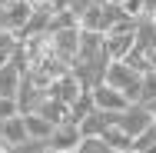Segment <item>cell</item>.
<instances>
[{
	"mask_svg": "<svg viewBox=\"0 0 156 153\" xmlns=\"http://www.w3.org/2000/svg\"><path fill=\"white\" fill-rule=\"evenodd\" d=\"M80 30H87V33H103L106 30V24H103V3H93L80 17Z\"/></svg>",
	"mask_w": 156,
	"mask_h": 153,
	"instance_id": "14",
	"label": "cell"
},
{
	"mask_svg": "<svg viewBox=\"0 0 156 153\" xmlns=\"http://www.w3.org/2000/svg\"><path fill=\"white\" fill-rule=\"evenodd\" d=\"M30 17H33V10H30V3L27 0H10V3H0V27L3 30H10V33H23V27L30 24Z\"/></svg>",
	"mask_w": 156,
	"mask_h": 153,
	"instance_id": "3",
	"label": "cell"
},
{
	"mask_svg": "<svg viewBox=\"0 0 156 153\" xmlns=\"http://www.w3.org/2000/svg\"><path fill=\"white\" fill-rule=\"evenodd\" d=\"M47 90H50L53 100H60V103H66V107H73V103H76V97H83V93H87V87L76 80V73H73V70H66V73L57 77Z\"/></svg>",
	"mask_w": 156,
	"mask_h": 153,
	"instance_id": "6",
	"label": "cell"
},
{
	"mask_svg": "<svg viewBox=\"0 0 156 153\" xmlns=\"http://www.w3.org/2000/svg\"><path fill=\"white\" fill-rule=\"evenodd\" d=\"M37 113H40V117H47L53 126H60V123L70 120V107H66V103H60V100H53V97H47V103H43Z\"/></svg>",
	"mask_w": 156,
	"mask_h": 153,
	"instance_id": "13",
	"label": "cell"
},
{
	"mask_svg": "<svg viewBox=\"0 0 156 153\" xmlns=\"http://www.w3.org/2000/svg\"><path fill=\"white\" fill-rule=\"evenodd\" d=\"M116 120H120V113H103V110H93L87 120L80 123V133H83V137H103L110 126H116Z\"/></svg>",
	"mask_w": 156,
	"mask_h": 153,
	"instance_id": "10",
	"label": "cell"
},
{
	"mask_svg": "<svg viewBox=\"0 0 156 153\" xmlns=\"http://www.w3.org/2000/svg\"><path fill=\"white\" fill-rule=\"evenodd\" d=\"M106 3H116V7H123V3H126V0H106Z\"/></svg>",
	"mask_w": 156,
	"mask_h": 153,
	"instance_id": "27",
	"label": "cell"
},
{
	"mask_svg": "<svg viewBox=\"0 0 156 153\" xmlns=\"http://www.w3.org/2000/svg\"><path fill=\"white\" fill-rule=\"evenodd\" d=\"M23 126H27V140H43V143H50V137H53V123L47 120V117H40V113H27L23 117Z\"/></svg>",
	"mask_w": 156,
	"mask_h": 153,
	"instance_id": "11",
	"label": "cell"
},
{
	"mask_svg": "<svg viewBox=\"0 0 156 153\" xmlns=\"http://www.w3.org/2000/svg\"><path fill=\"white\" fill-rule=\"evenodd\" d=\"M143 10H146V0H126L123 3V13L129 20H143Z\"/></svg>",
	"mask_w": 156,
	"mask_h": 153,
	"instance_id": "22",
	"label": "cell"
},
{
	"mask_svg": "<svg viewBox=\"0 0 156 153\" xmlns=\"http://www.w3.org/2000/svg\"><path fill=\"white\" fill-rule=\"evenodd\" d=\"M103 140H106V147L110 150H123V153H133V140L126 137L120 126H110L106 133H103Z\"/></svg>",
	"mask_w": 156,
	"mask_h": 153,
	"instance_id": "16",
	"label": "cell"
},
{
	"mask_svg": "<svg viewBox=\"0 0 156 153\" xmlns=\"http://www.w3.org/2000/svg\"><path fill=\"white\" fill-rule=\"evenodd\" d=\"M103 43H106V53H110V60L120 63L129 57V50L136 47V33H106L103 37Z\"/></svg>",
	"mask_w": 156,
	"mask_h": 153,
	"instance_id": "9",
	"label": "cell"
},
{
	"mask_svg": "<svg viewBox=\"0 0 156 153\" xmlns=\"http://www.w3.org/2000/svg\"><path fill=\"white\" fill-rule=\"evenodd\" d=\"M50 147L43 143V140H23L20 147H13V153H47Z\"/></svg>",
	"mask_w": 156,
	"mask_h": 153,
	"instance_id": "23",
	"label": "cell"
},
{
	"mask_svg": "<svg viewBox=\"0 0 156 153\" xmlns=\"http://www.w3.org/2000/svg\"><path fill=\"white\" fill-rule=\"evenodd\" d=\"M93 103L96 110H103V113H123L126 107H129V100H126L120 90H113V87H106V83H100V87H93Z\"/></svg>",
	"mask_w": 156,
	"mask_h": 153,
	"instance_id": "8",
	"label": "cell"
},
{
	"mask_svg": "<svg viewBox=\"0 0 156 153\" xmlns=\"http://www.w3.org/2000/svg\"><path fill=\"white\" fill-rule=\"evenodd\" d=\"M103 83H106V87H113V90H120L129 103H140V100H143V73L129 70L123 60H120V63H110V70H106V80H103Z\"/></svg>",
	"mask_w": 156,
	"mask_h": 153,
	"instance_id": "1",
	"label": "cell"
},
{
	"mask_svg": "<svg viewBox=\"0 0 156 153\" xmlns=\"http://www.w3.org/2000/svg\"><path fill=\"white\" fill-rule=\"evenodd\" d=\"M76 153H110V147H106V140H103V137H83Z\"/></svg>",
	"mask_w": 156,
	"mask_h": 153,
	"instance_id": "18",
	"label": "cell"
},
{
	"mask_svg": "<svg viewBox=\"0 0 156 153\" xmlns=\"http://www.w3.org/2000/svg\"><path fill=\"white\" fill-rule=\"evenodd\" d=\"M146 107H150V113H153V117H156V100H150V103H146Z\"/></svg>",
	"mask_w": 156,
	"mask_h": 153,
	"instance_id": "26",
	"label": "cell"
},
{
	"mask_svg": "<svg viewBox=\"0 0 156 153\" xmlns=\"http://www.w3.org/2000/svg\"><path fill=\"white\" fill-rule=\"evenodd\" d=\"M153 113H150V107L146 103H129L123 113H120V120H116V126L123 130L129 140H136V137H143L150 126H153Z\"/></svg>",
	"mask_w": 156,
	"mask_h": 153,
	"instance_id": "2",
	"label": "cell"
},
{
	"mask_svg": "<svg viewBox=\"0 0 156 153\" xmlns=\"http://www.w3.org/2000/svg\"><path fill=\"white\" fill-rule=\"evenodd\" d=\"M150 70H156V47L150 50Z\"/></svg>",
	"mask_w": 156,
	"mask_h": 153,
	"instance_id": "24",
	"label": "cell"
},
{
	"mask_svg": "<svg viewBox=\"0 0 156 153\" xmlns=\"http://www.w3.org/2000/svg\"><path fill=\"white\" fill-rule=\"evenodd\" d=\"M80 140H83V133H80V123H73V120H66L60 123L57 130H53V137H50V150H57V153H73V150H80Z\"/></svg>",
	"mask_w": 156,
	"mask_h": 153,
	"instance_id": "7",
	"label": "cell"
},
{
	"mask_svg": "<svg viewBox=\"0 0 156 153\" xmlns=\"http://www.w3.org/2000/svg\"><path fill=\"white\" fill-rule=\"evenodd\" d=\"M47 97H50V90H47L43 83H37L33 77H23V83H20V93H17V110H20V117H27V113H37V110L47 103Z\"/></svg>",
	"mask_w": 156,
	"mask_h": 153,
	"instance_id": "4",
	"label": "cell"
},
{
	"mask_svg": "<svg viewBox=\"0 0 156 153\" xmlns=\"http://www.w3.org/2000/svg\"><path fill=\"white\" fill-rule=\"evenodd\" d=\"M133 153H140V150H133Z\"/></svg>",
	"mask_w": 156,
	"mask_h": 153,
	"instance_id": "30",
	"label": "cell"
},
{
	"mask_svg": "<svg viewBox=\"0 0 156 153\" xmlns=\"http://www.w3.org/2000/svg\"><path fill=\"white\" fill-rule=\"evenodd\" d=\"M50 43H53V53H57L66 67H73L76 53H80V27H70V30L50 33Z\"/></svg>",
	"mask_w": 156,
	"mask_h": 153,
	"instance_id": "5",
	"label": "cell"
},
{
	"mask_svg": "<svg viewBox=\"0 0 156 153\" xmlns=\"http://www.w3.org/2000/svg\"><path fill=\"white\" fill-rule=\"evenodd\" d=\"M0 140L13 150V147H20L23 140H27V126H23V117H13V120L0 123Z\"/></svg>",
	"mask_w": 156,
	"mask_h": 153,
	"instance_id": "12",
	"label": "cell"
},
{
	"mask_svg": "<svg viewBox=\"0 0 156 153\" xmlns=\"http://www.w3.org/2000/svg\"><path fill=\"white\" fill-rule=\"evenodd\" d=\"M47 153H57V150H47Z\"/></svg>",
	"mask_w": 156,
	"mask_h": 153,
	"instance_id": "28",
	"label": "cell"
},
{
	"mask_svg": "<svg viewBox=\"0 0 156 153\" xmlns=\"http://www.w3.org/2000/svg\"><path fill=\"white\" fill-rule=\"evenodd\" d=\"M153 130H156V120H153Z\"/></svg>",
	"mask_w": 156,
	"mask_h": 153,
	"instance_id": "29",
	"label": "cell"
},
{
	"mask_svg": "<svg viewBox=\"0 0 156 153\" xmlns=\"http://www.w3.org/2000/svg\"><path fill=\"white\" fill-rule=\"evenodd\" d=\"M13 117H20V110H17V100H7V97H0V123L13 120Z\"/></svg>",
	"mask_w": 156,
	"mask_h": 153,
	"instance_id": "21",
	"label": "cell"
},
{
	"mask_svg": "<svg viewBox=\"0 0 156 153\" xmlns=\"http://www.w3.org/2000/svg\"><path fill=\"white\" fill-rule=\"evenodd\" d=\"M70 27H80V20H76L73 10H57V13H50V33L70 30Z\"/></svg>",
	"mask_w": 156,
	"mask_h": 153,
	"instance_id": "17",
	"label": "cell"
},
{
	"mask_svg": "<svg viewBox=\"0 0 156 153\" xmlns=\"http://www.w3.org/2000/svg\"><path fill=\"white\" fill-rule=\"evenodd\" d=\"M33 13H57V10H66L63 0H27Z\"/></svg>",
	"mask_w": 156,
	"mask_h": 153,
	"instance_id": "19",
	"label": "cell"
},
{
	"mask_svg": "<svg viewBox=\"0 0 156 153\" xmlns=\"http://www.w3.org/2000/svg\"><path fill=\"white\" fill-rule=\"evenodd\" d=\"M0 153H13V150H10V147H7V143H3V140H0Z\"/></svg>",
	"mask_w": 156,
	"mask_h": 153,
	"instance_id": "25",
	"label": "cell"
},
{
	"mask_svg": "<svg viewBox=\"0 0 156 153\" xmlns=\"http://www.w3.org/2000/svg\"><path fill=\"white\" fill-rule=\"evenodd\" d=\"M150 100H156V70L143 73V100L140 103H150Z\"/></svg>",
	"mask_w": 156,
	"mask_h": 153,
	"instance_id": "20",
	"label": "cell"
},
{
	"mask_svg": "<svg viewBox=\"0 0 156 153\" xmlns=\"http://www.w3.org/2000/svg\"><path fill=\"white\" fill-rule=\"evenodd\" d=\"M93 110H96V103H93V93L87 90L83 97H76V103L70 107V120H73V123H83L87 117H90V113H93Z\"/></svg>",
	"mask_w": 156,
	"mask_h": 153,
	"instance_id": "15",
	"label": "cell"
}]
</instances>
